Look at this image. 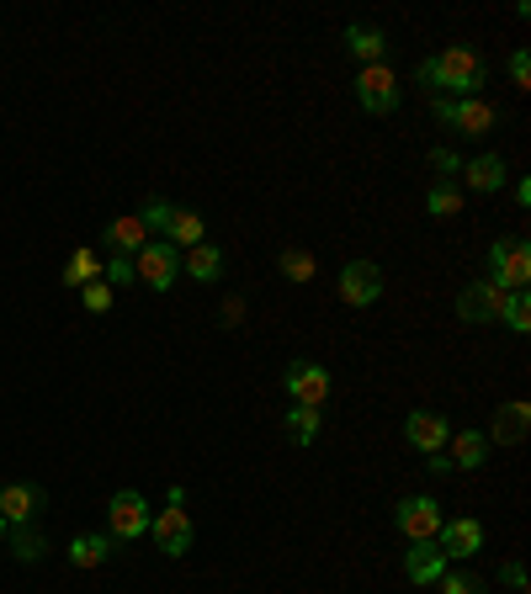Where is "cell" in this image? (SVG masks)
<instances>
[{
	"label": "cell",
	"mask_w": 531,
	"mask_h": 594,
	"mask_svg": "<svg viewBox=\"0 0 531 594\" xmlns=\"http://www.w3.org/2000/svg\"><path fill=\"white\" fill-rule=\"evenodd\" d=\"M420 80L431 85V90H442V96H457V101H468V96H479L484 85H490V70H484V59H479V48H468V43H451L442 48L436 59H425L420 64Z\"/></svg>",
	"instance_id": "cell-1"
},
{
	"label": "cell",
	"mask_w": 531,
	"mask_h": 594,
	"mask_svg": "<svg viewBox=\"0 0 531 594\" xmlns=\"http://www.w3.org/2000/svg\"><path fill=\"white\" fill-rule=\"evenodd\" d=\"M133 277L144 281L149 292H170L176 277H181V250L165 244V239H149V244L133 255Z\"/></svg>",
	"instance_id": "cell-2"
},
{
	"label": "cell",
	"mask_w": 531,
	"mask_h": 594,
	"mask_svg": "<svg viewBox=\"0 0 531 594\" xmlns=\"http://www.w3.org/2000/svg\"><path fill=\"white\" fill-rule=\"evenodd\" d=\"M149 536L160 542L165 557H186V553H192V542H197V525H192V516L181 510V488L170 494V510L149 516Z\"/></svg>",
	"instance_id": "cell-3"
},
{
	"label": "cell",
	"mask_w": 531,
	"mask_h": 594,
	"mask_svg": "<svg viewBox=\"0 0 531 594\" xmlns=\"http://www.w3.org/2000/svg\"><path fill=\"white\" fill-rule=\"evenodd\" d=\"M490 281L499 292H521L531 281V250L521 239H499L490 250Z\"/></svg>",
	"instance_id": "cell-4"
},
{
	"label": "cell",
	"mask_w": 531,
	"mask_h": 594,
	"mask_svg": "<svg viewBox=\"0 0 531 594\" xmlns=\"http://www.w3.org/2000/svg\"><path fill=\"white\" fill-rule=\"evenodd\" d=\"M357 101L367 107L372 118H388L394 107H399V80L388 64H362V75H357Z\"/></svg>",
	"instance_id": "cell-5"
},
{
	"label": "cell",
	"mask_w": 531,
	"mask_h": 594,
	"mask_svg": "<svg viewBox=\"0 0 531 594\" xmlns=\"http://www.w3.org/2000/svg\"><path fill=\"white\" fill-rule=\"evenodd\" d=\"M442 505L431 499V494H409L405 505L394 510V525L405 531L409 542H436V531H442Z\"/></svg>",
	"instance_id": "cell-6"
},
{
	"label": "cell",
	"mask_w": 531,
	"mask_h": 594,
	"mask_svg": "<svg viewBox=\"0 0 531 594\" xmlns=\"http://www.w3.org/2000/svg\"><path fill=\"white\" fill-rule=\"evenodd\" d=\"M287 393L298 409H325L329 403V372L319 361H292L287 366Z\"/></svg>",
	"instance_id": "cell-7"
},
{
	"label": "cell",
	"mask_w": 531,
	"mask_h": 594,
	"mask_svg": "<svg viewBox=\"0 0 531 594\" xmlns=\"http://www.w3.org/2000/svg\"><path fill=\"white\" fill-rule=\"evenodd\" d=\"M107 520H112V542H133V536H149V505H144V494H112V505H107Z\"/></svg>",
	"instance_id": "cell-8"
},
{
	"label": "cell",
	"mask_w": 531,
	"mask_h": 594,
	"mask_svg": "<svg viewBox=\"0 0 531 594\" xmlns=\"http://www.w3.org/2000/svg\"><path fill=\"white\" fill-rule=\"evenodd\" d=\"M436 118L451 122L457 133H490L494 122H499V112H494L484 96H468V101H447V96H442V101H436Z\"/></svg>",
	"instance_id": "cell-9"
},
{
	"label": "cell",
	"mask_w": 531,
	"mask_h": 594,
	"mask_svg": "<svg viewBox=\"0 0 531 594\" xmlns=\"http://www.w3.org/2000/svg\"><path fill=\"white\" fill-rule=\"evenodd\" d=\"M505 298H510V292H499L494 281H473V287H462V298H457V318H462V324H494V318L505 314Z\"/></svg>",
	"instance_id": "cell-10"
},
{
	"label": "cell",
	"mask_w": 531,
	"mask_h": 594,
	"mask_svg": "<svg viewBox=\"0 0 531 594\" xmlns=\"http://www.w3.org/2000/svg\"><path fill=\"white\" fill-rule=\"evenodd\" d=\"M340 298H346L351 308H372V303L383 298V271H377L372 260H351V266L340 271Z\"/></svg>",
	"instance_id": "cell-11"
},
{
	"label": "cell",
	"mask_w": 531,
	"mask_h": 594,
	"mask_svg": "<svg viewBox=\"0 0 531 594\" xmlns=\"http://www.w3.org/2000/svg\"><path fill=\"white\" fill-rule=\"evenodd\" d=\"M405 440L414 446V451H425V457H436V451H447L451 440V425L442 420V414H431V409H414L405 420Z\"/></svg>",
	"instance_id": "cell-12"
},
{
	"label": "cell",
	"mask_w": 531,
	"mask_h": 594,
	"mask_svg": "<svg viewBox=\"0 0 531 594\" xmlns=\"http://www.w3.org/2000/svg\"><path fill=\"white\" fill-rule=\"evenodd\" d=\"M436 547H442V557H473L479 547H484V525L479 520H442V531H436Z\"/></svg>",
	"instance_id": "cell-13"
},
{
	"label": "cell",
	"mask_w": 531,
	"mask_h": 594,
	"mask_svg": "<svg viewBox=\"0 0 531 594\" xmlns=\"http://www.w3.org/2000/svg\"><path fill=\"white\" fill-rule=\"evenodd\" d=\"M38 510H43V488H33V483H5L0 488V520L5 525H33Z\"/></svg>",
	"instance_id": "cell-14"
},
{
	"label": "cell",
	"mask_w": 531,
	"mask_h": 594,
	"mask_svg": "<svg viewBox=\"0 0 531 594\" xmlns=\"http://www.w3.org/2000/svg\"><path fill=\"white\" fill-rule=\"evenodd\" d=\"M107 250H118V255H138V250H144V244H149V223H144V218H138V213H123V218H112V223H107Z\"/></svg>",
	"instance_id": "cell-15"
},
{
	"label": "cell",
	"mask_w": 531,
	"mask_h": 594,
	"mask_svg": "<svg viewBox=\"0 0 531 594\" xmlns=\"http://www.w3.org/2000/svg\"><path fill=\"white\" fill-rule=\"evenodd\" d=\"M527 425H531V403H527V398H510V403H499V414H494L490 440L516 446V440H527Z\"/></svg>",
	"instance_id": "cell-16"
},
{
	"label": "cell",
	"mask_w": 531,
	"mask_h": 594,
	"mask_svg": "<svg viewBox=\"0 0 531 594\" xmlns=\"http://www.w3.org/2000/svg\"><path fill=\"white\" fill-rule=\"evenodd\" d=\"M405 573L414 584H436L442 573H447V557L436 542H409V557H405Z\"/></svg>",
	"instance_id": "cell-17"
},
{
	"label": "cell",
	"mask_w": 531,
	"mask_h": 594,
	"mask_svg": "<svg viewBox=\"0 0 531 594\" xmlns=\"http://www.w3.org/2000/svg\"><path fill=\"white\" fill-rule=\"evenodd\" d=\"M181 271L192 281H218V271H224V250L218 244H192V250H181Z\"/></svg>",
	"instance_id": "cell-18"
},
{
	"label": "cell",
	"mask_w": 531,
	"mask_h": 594,
	"mask_svg": "<svg viewBox=\"0 0 531 594\" xmlns=\"http://www.w3.org/2000/svg\"><path fill=\"white\" fill-rule=\"evenodd\" d=\"M203 213H192V207H170V223H165V244H176V250H192V244H203Z\"/></svg>",
	"instance_id": "cell-19"
},
{
	"label": "cell",
	"mask_w": 531,
	"mask_h": 594,
	"mask_svg": "<svg viewBox=\"0 0 531 594\" xmlns=\"http://www.w3.org/2000/svg\"><path fill=\"white\" fill-rule=\"evenodd\" d=\"M451 446V468H484V457H490V436H479V431H457L447 440Z\"/></svg>",
	"instance_id": "cell-20"
},
{
	"label": "cell",
	"mask_w": 531,
	"mask_h": 594,
	"mask_svg": "<svg viewBox=\"0 0 531 594\" xmlns=\"http://www.w3.org/2000/svg\"><path fill=\"white\" fill-rule=\"evenodd\" d=\"M462 175H468V186H473V192H499V186H505V159H499V155H479L473 165H462Z\"/></svg>",
	"instance_id": "cell-21"
},
{
	"label": "cell",
	"mask_w": 531,
	"mask_h": 594,
	"mask_svg": "<svg viewBox=\"0 0 531 594\" xmlns=\"http://www.w3.org/2000/svg\"><path fill=\"white\" fill-rule=\"evenodd\" d=\"M112 536H75L70 542V568H101L107 557H112Z\"/></svg>",
	"instance_id": "cell-22"
},
{
	"label": "cell",
	"mask_w": 531,
	"mask_h": 594,
	"mask_svg": "<svg viewBox=\"0 0 531 594\" xmlns=\"http://www.w3.org/2000/svg\"><path fill=\"white\" fill-rule=\"evenodd\" d=\"M346 43H351V53H357L362 64H383V48H388V43H383V33H377V27H351V33H346Z\"/></svg>",
	"instance_id": "cell-23"
},
{
	"label": "cell",
	"mask_w": 531,
	"mask_h": 594,
	"mask_svg": "<svg viewBox=\"0 0 531 594\" xmlns=\"http://www.w3.org/2000/svg\"><path fill=\"white\" fill-rule=\"evenodd\" d=\"M425 207H431V218H457V213H462V192L447 186V181H436L431 197H425Z\"/></svg>",
	"instance_id": "cell-24"
},
{
	"label": "cell",
	"mask_w": 531,
	"mask_h": 594,
	"mask_svg": "<svg viewBox=\"0 0 531 594\" xmlns=\"http://www.w3.org/2000/svg\"><path fill=\"white\" fill-rule=\"evenodd\" d=\"M101 266H107V260H96V255L81 250V255L64 266V287H90V281H101Z\"/></svg>",
	"instance_id": "cell-25"
},
{
	"label": "cell",
	"mask_w": 531,
	"mask_h": 594,
	"mask_svg": "<svg viewBox=\"0 0 531 594\" xmlns=\"http://www.w3.org/2000/svg\"><path fill=\"white\" fill-rule=\"evenodd\" d=\"M5 536H11V547H16L22 562H38V557H43V531H38V525H11Z\"/></svg>",
	"instance_id": "cell-26"
},
{
	"label": "cell",
	"mask_w": 531,
	"mask_h": 594,
	"mask_svg": "<svg viewBox=\"0 0 531 594\" xmlns=\"http://www.w3.org/2000/svg\"><path fill=\"white\" fill-rule=\"evenodd\" d=\"M287 436L298 440V446H309V440L319 436V409H292L287 414Z\"/></svg>",
	"instance_id": "cell-27"
},
{
	"label": "cell",
	"mask_w": 531,
	"mask_h": 594,
	"mask_svg": "<svg viewBox=\"0 0 531 594\" xmlns=\"http://www.w3.org/2000/svg\"><path fill=\"white\" fill-rule=\"evenodd\" d=\"M282 277L287 281H314V255H309V250H282Z\"/></svg>",
	"instance_id": "cell-28"
},
{
	"label": "cell",
	"mask_w": 531,
	"mask_h": 594,
	"mask_svg": "<svg viewBox=\"0 0 531 594\" xmlns=\"http://www.w3.org/2000/svg\"><path fill=\"white\" fill-rule=\"evenodd\" d=\"M499 318H505L516 335H527V329H531V303L521 298V292H510V298H505V314H499Z\"/></svg>",
	"instance_id": "cell-29"
},
{
	"label": "cell",
	"mask_w": 531,
	"mask_h": 594,
	"mask_svg": "<svg viewBox=\"0 0 531 594\" xmlns=\"http://www.w3.org/2000/svg\"><path fill=\"white\" fill-rule=\"evenodd\" d=\"M101 281H107L112 292H118V287H128V281H138V277H133V255H112V260L101 266Z\"/></svg>",
	"instance_id": "cell-30"
},
{
	"label": "cell",
	"mask_w": 531,
	"mask_h": 594,
	"mask_svg": "<svg viewBox=\"0 0 531 594\" xmlns=\"http://www.w3.org/2000/svg\"><path fill=\"white\" fill-rule=\"evenodd\" d=\"M112 298H118V292H112L107 281H90V287H81V303L90 308V314H107V308H112Z\"/></svg>",
	"instance_id": "cell-31"
},
{
	"label": "cell",
	"mask_w": 531,
	"mask_h": 594,
	"mask_svg": "<svg viewBox=\"0 0 531 594\" xmlns=\"http://www.w3.org/2000/svg\"><path fill=\"white\" fill-rule=\"evenodd\" d=\"M436 584H442V594H484V584L473 573H442Z\"/></svg>",
	"instance_id": "cell-32"
},
{
	"label": "cell",
	"mask_w": 531,
	"mask_h": 594,
	"mask_svg": "<svg viewBox=\"0 0 531 594\" xmlns=\"http://www.w3.org/2000/svg\"><path fill=\"white\" fill-rule=\"evenodd\" d=\"M510 85H516V90H531V53L527 48L510 53Z\"/></svg>",
	"instance_id": "cell-33"
},
{
	"label": "cell",
	"mask_w": 531,
	"mask_h": 594,
	"mask_svg": "<svg viewBox=\"0 0 531 594\" xmlns=\"http://www.w3.org/2000/svg\"><path fill=\"white\" fill-rule=\"evenodd\" d=\"M144 223H149V234L160 229V239H165V223H170V202H144V213H138Z\"/></svg>",
	"instance_id": "cell-34"
},
{
	"label": "cell",
	"mask_w": 531,
	"mask_h": 594,
	"mask_svg": "<svg viewBox=\"0 0 531 594\" xmlns=\"http://www.w3.org/2000/svg\"><path fill=\"white\" fill-rule=\"evenodd\" d=\"M505 584L516 594H527V568H521V562H505Z\"/></svg>",
	"instance_id": "cell-35"
},
{
	"label": "cell",
	"mask_w": 531,
	"mask_h": 594,
	"mask_svg": "<svg viewBox=\"0 0 531 594\" xmlns=\"http://www.w3.org/2000/svg\"><path fill=\"white\" fill-rule=\"evenodd\" d=\"M425 473H431V477H447V473H451V462H447V457H442V451H436V457H431V468H425Z\"/></svg>",
	"instance_id": "cell-36"
},
{
	"label": "cell",
	"mask_w": 531,
	"mask_h": 594,
	"mask_svg": "<svg viewBox=\"0 0 531 594\" xmlns=\"http://www.w3.org/2000/svg\"><path fill=\"white\" fill-rule=\"evenodd\" d=\"M431 159H436L442 170H462V165H457V155H447V149H436V155H431Z\"/></svg>",
	"instance_id": "cell-37"
},
{
	"label": "cell",
	"mask_w": 531,
	"mask_h": 594,
	"mask_svg": "<svg viewBox=\"0 0 531 594\" xmlns=\"http://www.w3.org/2000/svg\"><path fill=\"white\" fill-rule=\"evenodd\" d=\"M5 531H11V525H5V520H0V542H5Z\"/></svg>",
	"instance_id": "cell-38"
}]
</instances>
